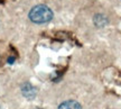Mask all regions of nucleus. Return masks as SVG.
I'll use <instances>...</instances> for the list:
<instances>
[{
	"instance_id": "1",
	"label": "nucleus",
	"mask_w": 121,
	"mask_h": 109,
	"mask_svg": "<svg viewBox=\"0 0 121 109\" xmlns=\"http://www.w3.org/2000/svg\"><path fill=\"white\" fill-rule=\"evenodd\" d=\"M28 17L35 24H45L52 20L53 11L45 5H38L30 10Z\"/></svg>"
},
{
	"instance_id": "2",
	"label": "nucleus",
	"mask_w": 121,
	"mask_h": 109,
	"mask_svg": "<svg viewBox=\"0 0 121 109\" xmlns=\"http://www.w3.org/2000/svg\"><path fill=\"white\" fill-rule=\"evenodd\" d=\"M22 93L26 97L27 99H34L35 97H36L37 90H36L30 83L26 82L22 86Z\"/></svg>"
},
{
	"instance_id": "3",
	"label": "nucleus",
	"mask_w": 121,
	"mask_h": 109,
	"mask_svg": "<svg viewBox=\"0 0 121 109\" xmlns=\"http://www.w3.org/2000/svg\"><path fill=\"white\" fill-rule=\"evenodd\" d=\"M58 109H82L81 105L75 100H67L62 102L58 106Z\"/></svg>"
},
{
	"instance_id": "4",
	"label": "nucleus",
	"mask_w": 121,
	"mask_h": 109,
	"mask_svg": "<svg viewBox=\"0 0 121 109\" xmlns=\"http://www.w3.org/2000/svg\"><path fill=\"white\" fill-rule=\"evenodd\" d=\"M93 23H94L95 26L98 27H104L108 25V18L105 17L104 15H101V14H98V15H95L94 18H93Z\"/></svg>"
},
{
	"instance_id": "5",
	"label": "nucleus",
	"mask_w": 121,
	"mask_h": 109,
	"mask_svg": "<svg viewBox=\"0 0 121 109\" xmlns=\"http://www.w3.org/2000/svg\"><path fill=\"white\" fill-rule=\"evenodd\" d=\"M13 60H15L13 57H10V59H9V63H13Z\"/></svg>"
}]
</instances>
